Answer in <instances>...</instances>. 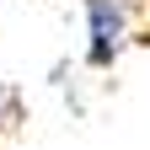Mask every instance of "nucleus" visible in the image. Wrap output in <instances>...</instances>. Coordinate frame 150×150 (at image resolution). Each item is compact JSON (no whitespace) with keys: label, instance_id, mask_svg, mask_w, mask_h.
<instances>
[{"label":"nucleus","instance_id":"obj_1","mask_svg":"<svg viewBox=\"0 0 150 150\" xmlns=\"http://www.w3.org/2000/svg\"><path fill=\"white\" fill-rule=\"evenodd\" d=\"M86 6V64L91 70H112L118 54L134 38V16L129 0H81Z\"/></svg>","mask_w":150,"mask_h":150},{"label":"nucleus","instance_id":"obj_3","mask_svg":"<svg viewBox=\"0 0 150 150\" xmlns=\"http://www.w3.org/2000/svg\"><path fill=\"white\" fill-rule=\"evenodd\" d=\"M134 43H145V48H150V16H145V32H134Z\"/></svg>","mask_w":150,"mask_h":150},{"label":"nucleus","instance_id":"obj_2","mask_svg":"<svg viewBox=\"0 0 150 150\" xmlns=\"http://www.w3.org/2000/svg\"><path fill=\"white\" fill-rule=\"evenodd\" d=\"M16 123H22V102H16V91H0V134H11Z\"/></svg>","mask_w":150,"mask_h":150}]
</instances>
